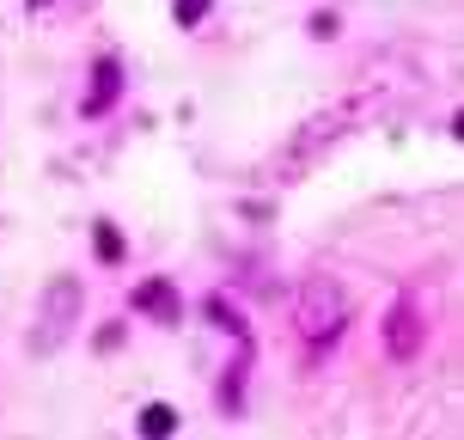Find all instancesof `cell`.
<instances>
[{
    "mask_svg": "<svg viewBox=\"0 0 464 440\" xmlns=\"http://www.w3.org/2000/svg\"><path fill=\"white\" fill-rule=\"evenodd\" d=\"M348 325V294L336 288V276H305L300 294H294V330L305 337L312 355H324Z\"/></svg>",
    "mask_w": 464,
    "mask_h": 440,
    "instance_id": "6da1fadb",
    "label": "cell"
},
{
    "mask_svg": "<svg viewBox=\"0 0 464 440\" xmlns=\"http://www.w3.org/2000/svg\"><path fill=\"white\" fill-rule=\"evenodd\" d=\"M73 318H80V281L73 276H55L44 288V300H37V325H31V348L49 355V348H62L73 337Z\"/></svg>",
    "mask_w": 464,
    "mask_h": 440,
    "instance_id": "7a4b0ae2",
    "label": "cell"
},
{
    "mask_svg": "<svg viewBox=\"0 0 464 440\" xmlns=\"http://www.w3.org/2000/svg\"><path fill=\"white\" fill-rule=\"evenodd\" d=\"M379 337H385V355H392V361H416L421 343H428V318H421V300H416V294H403V300L385 312Z\"/></svg>",
    "mask_w": 464,
    "mask_h": 440,
    "instance_id": "3957f363",
    "label": "cell"
},
{
    "mask_svg": "<svg viewBox=\"0 0 464 440\" xmlns=\"http://www.w3.org/2000/svg\"><path fill=\"white\" fill-rule=\"evenodd\" d=\"M135 306H140V312H153L160 325H178V318H184V300H178V288H171V281H140Z\"/></svg>",
    "mask_w": 464,
    "mask_h": 440,
    "instance_id": "277c9868",
    "label": "cell"
},
{
    "mask_svg": "<svg viewBox=\"0 0 464 440\" xmlns=\"http://www.w3.org/2000/svg\"><path fill=\"white\" fill-rule=\"evenodd\" d=\"M116 98H122V68H116V62H98L92 86H86V116H104Z\"/></svg>",
    "mask_w": 464,
    "mask_h": 440,
    "instance_id": "5b68a950",
    "label": "cell"
},
{
    "mask_svg": "<svg viewBox=\"0 0 464 440\" xmlns=\"http://www.w3.org/2000/svg\"><path fill=\"white\" fill-rule=\"evenodd\" d=\"M171 428H178V410L171 404H147L140 410V435H171Z\"/></svg>",
    "mask_w": 464,
    "mask_h": 440,
    "instance_id": "8992f818",
    "label": "cell"
},
{
    "mask_svg": "<svg viewBox=\"0 0 464 440\" xmlns=\"http://www.w3.org/2000/svg\"><path fill=\"white\" fill-rule=\"evenodd\" d=\"M208 312H214V325H220V330H232V337H251V330H245V318H232L227 300H208Z\"/></svg>",
    "mask_w": 464,
    "mask_h": 440,
    "instance_id": "52a82bcc",
    "label": "cell"
},
{
    "mask_svg": "<svg viewBox=\"0 0 464 440\" xmlns=\"http://www.w3.org/2000/svg\"><path fill=\"white\" fill-rule=\"evenodd\" d=\"M202 13H208V0H178V24H196Z\"/></svg>",
    "mask_w": 464,
    "mask_h": 440,
    "instance_id": "ba28073f",
    "label": "cell"
},
{
    "mask_svg": "<svg viewBox=\"0 0 464 440\" xmlns=\"http://www.w3.org/2000/svg\"><path fill=\"white\" fill-rule=\"evenodd\" d=\"M98 251H104V257H111V263H116V257H122V239H116L111 227H98Z\"/></svg>",
    "mask_w": 464,
    "mask_h": 440,
    "instance_id": "9c48e42d",
    "label": "cell"
},
{
    "mask_svg": "<svg viewBox=\"0 0 464 440\" xmlns=\"http://www.w3.org/2000/svg\"><path fill=\"white\" fill-rule=\"evenodd\" d=\"M312 37H336V13H318L312 19Z\"/></svg>",
    "mask_w": 464,
    "mask_h": 440,
    "instance_id": "30bf717a",
    "label": "cell"
}]
</instances>
